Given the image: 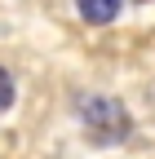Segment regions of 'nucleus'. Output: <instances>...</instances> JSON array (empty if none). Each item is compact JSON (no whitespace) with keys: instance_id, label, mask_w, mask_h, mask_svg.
<instances>
[{"instance_id":"nucleus-1","label":"nucleus","mask_w":155,"mask_h":159,"mask_svg":"<svg viewBox=\"0 0 155 159\" xmlns=\"http://www.w3.org/2000/svg\"><path fill=\"white\" fill-rule=\"evenodd\" d=\"M80 119H84V128H89V137L98 146H115V142H124L133 133V119L115 97H89L80 106Z\"/></svg>"},{"instance_id":"nucleus-2","label":"nucleus","mask_w":155,"mask_h":159,"mask_svg":"<svg viewBox=\"0 0 155 159\" xmlns=\"http://www.w3.org/2000/svg\"><path fill=\"white\" fill-rule=\"evenodd\" d=\"M75 5H80V18H84V22L106 27V22L120 18V5H124V0H75Z\"/></svg>"},{"instance_id":"nucleus-3","label":"nucleus","mask_w":155,"mask_h":159,"mask_svg":"<svg viewBox=\"0 0 155 159\" xmlns=\"http://www.w3.org/2000/svg\"><path fill=\"white\" fill-rule=\"evenodd\" d=\"M9 102H13V80H9L5 66H0V111H9Z\"/></svg>"}]
</instances>
